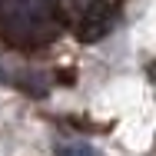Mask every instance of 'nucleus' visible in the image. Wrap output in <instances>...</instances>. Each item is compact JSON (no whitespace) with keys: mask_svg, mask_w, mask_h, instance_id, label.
<instances>
[{"mask_svg":"<svg viewBox=\"0 0 156 156\" xmlns=\"http://www.w3.org/2000/svg\"><path fill=\"white\" fill-rule=\"evenodd\" d=\"M110 30H113V10H110V3H103V0H93V3L80 13V20H76V40H80V43H96V40H103Z\"/></svg>","mask_w":156,"mask_h":156,"instance_id":"nucleus-2","label":"nucleus"},{"mask_svg":"<svg viewBox=\"0 0 156 156\" xmlns=\"http://www.w3.org/2000/svg\"><path fill=\"white\" fill-rule=\"evenodd\" d=\"M0 30L13 43L43 47L57 37V13L50 0H0Z\"/></svg>","mask_w":156,"mask_h":156,"instance_id":"nucleus-1","label":"nucleus"},{"mask_svg":"<svg viewBox=\"0 0 156 156\" xmlns=\"http://www.w3.org/2000/svg\"><path fill=\"white\" fill-rule=\"evenodd\" d=\"M60 156H93L90 146H60Z\"/></svg>","mask_w":156,"mask_h":156,"instance_id":"nucleus-3","label":"nucleus"}]
</instances>
